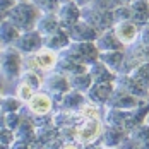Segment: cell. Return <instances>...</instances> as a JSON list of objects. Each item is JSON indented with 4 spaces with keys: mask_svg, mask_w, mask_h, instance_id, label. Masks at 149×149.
<instances>
[{
    "mask_svg": "<svg viewBox=\"0 0 149 149\" xmlns=\"http://www.w3.org/2000/svg\"><path fill=\"white\" fill-rule=\"evenodd\" d=\"M40 9L31 2V0H17L14 7L7 12L5 19L9 22H12L19 33H26L36 28V22L40 19Z\"/></svg>",
    "mask_w": 149,
    "mask_h": 149,
    "instance_id": "6da1fadb",
    "label": "cell"
},
{
    "mask_svg": "<svg viewBox=\"0 0 149 149\" xmlns=\"http://www.w3.org/2000/svg\"><path fill=\"white\" fill-rule=\"evenodd\" d=\"M60 53L70 57L72 60L82 63V65H88V67L91 63H94L100 57V50L96 48L93 41H70L69 46Z\"/></svg>",
    "mask_w": 149,
    "mask_h": 149,
    "instance_id": "7a4b0ae2",
    "label": "cell"
},
{
    "mask_svg": "<svg viewBox=\"0 0 149 149\" xmlns=\"http://www.w3.org/2000/svg\"><path fill=\"white\" fill-rule=\"evenodd\" d=\"M81 21H84L89 26L96 28L100 33L111 29L115 26L113 12L111 10H101L98 7H94L93 3H89V5H86V7L81 9Z\"/></svg>",
    "mask_w": 149,
    "mask_h": 149,
    "instance_id": "3957f363",
    "label": "cell"
},
{
    "mask_svg": "<svg viewBox=\"0 0 149 149\" xmlns=\"http://www.w3.org/2000/svg\"><path fill=\"white\" fill-rule=\"evenodd\" d=\"M22 55L14 46L0 48V74L7 79H15L22 74Z\"/></svg>",
    "mask_w": 149,
    "mask_h": 149,
    "instance_id": "277c9868",
    "label": "cell"
},
{
    "mask_svg": "<svg viewBox=\"0 0 149 149\" xmlns=\"http://www.w3.org/2000/svg\"><path fill=\"white\" fill-rule=\"evenodd\" d=\"M41 88L52 96L53 101L60 103L62 98H63V94H65L67 91H70V82H69V77H67V75L53 70L52 74H48L45 79H43V86H41Z\"/></svg>",
    "mask_w": 149,
    "mask_h": 149,
    "instance_id": "5b68a950",
    "label": "cell"
},
{
    "mask_svg": "<svg viewBox=\"0 0 149 149\" xmlns=\"http://www.w3.org/2000/svg\"><path fill=\"white\" fill-rule=\"evenodd\" d=\"M57 60H58L57 52L48 50V48H41L40 52L28 55L26 63H28V69H34V70H40V72H50V70L55 69Z\"/></svg>",
    "mask_w": 149,
    "mask_h": 149,
    "instance_id": "8992f818",
    "label": "cell"
},
{
    "mask_svg": "<svg viewBox=\"0 0 149 149\" xmlns=\"http://www.w3.org/2000/svg\"><path fill=\"white\" fill-rule=\"evenodd\" d=\"M12 46H14L22 57L24 55L28 57V55H33V53H36V52H40L43 48V36L36 29L26 31V33H21L19 34L17 41Z\"/></svg>",
    "mask_w": 149,
    "mask_h": 149,
    "instance_id": "52a82bcc",
    "label": "cell"
},
{
    "mask_svg": "<svg viewBox=\"0 0 149 149\" xmlns=\"http://www.w3.org/2000/svg\"><path fill=\"white\" fill-rule=\"evenodd\" d=\"M55 14L58 17L60 28L69 29V28H72L74 24H77L81 21V7L75 3L74 0H70V2L60 3Z\"/></svg>",
    "mask_w": 149,
    "mask_h": 149,
    "instance_id": "ba28073f",
    "label": "cell"
},
{
    "mask_svg": "<svg viewBox=\"0 0 149 149\" xmlns=\"http://www.w3.org/2000/svg\"><path fill=\"white\" fill-rule=\"evenodd\" d=\"M141 103L142 101L139 98H135V96H132V94H129V93H125L123 89H120V88L115 86V91L111 93V96H110L106 106L108 108H118V110L130 111V110H135Z\"/></svg>",
    "mask_w": 149,
    "mask_h": 149,
    "instance_id": "9c48e42d",
    "label": "cell"
},
{
    "mask_svg": "<svg viewBox=\"0 0 149 149\" xmlns=\"http://www.w3.org/2000/svg\"><path fill=\"white\" fill-rule=\"evenodd\" d=\"M113 91L115 82H93L86 93V98L94 104H106Z\"/></svg>",
    "mask_w": 149,
    "mask_h": 149,
    "instance_id": "30bf717a",
    "label": "cell"
},
{
    "mask_svg": "<svg viewBox=\"0 0 149 149\" xmlns=\"http://www.w3.org/2000/svg\"><path fill=\"white\" fill-rule=\"evenodd\" d=\"M115 86L120 88V89H123L125 93L135 96V98H146V96L149 94L148 88H144L142 84H139L130 74H117Z\"/></svg>",
    "mask_w": 149,
    "mask_h": 149,
    "instance_id": "8fae6325",
    "label": "cell"
},
{
    "mask_svg": "<svg viewBox=\"0 0 149 149\" xmlns=\"http://www.w3.org/2000/svg\"><path fill=\"white\" fill-rule=\"evenodd\" d=\"M65 31L69 33L70 41H93L94 43L98 40V36H100V31L96 28H93V26H89L84 21H79L77 24H74L72 28H69Z\"/></svg>",
    "mask_w": 149,
    "mask_h": 149,
    "instance_id": "7c38bea8",
    "label": "cell"
},
{
    "mask_svg": "<svg viewBox=\"0 0 149 149\" xmlns=\"http://www.w3.org/2000/svg\"><path fill=\"white\" fill-rule=\"evenodd\" d=\"M53 100L48 93H41V91H36L33 94L29 101H28V108L31 110V113L34 115H50L52 108H53Z\"/></svg>",
    "mask_w": 149,
    "mask_h": 149,
    "instance_id": "4fadbf2b",
    "label": "cell"
},
{
    "mask_svg": "<svg viewBox=\"0 0 149 149\" xmlns=\"http://www.w3.org/2000/svg\"><path fill=\"white\" fill-rule=\"evenodd\" d=\"M139 26H135L132 21H123V22H117L113 26V31L117 34L120 41L123 43L125 46L129 45H134L137 41V36H139Z\"/></svg>",
    "mask_w": 149,
    "mask_h": 149,
    "instance_id": "5bb4252c",
    "label": "cell"
},
{
    "mask_svg": "<svg viewBox=\"0 0 149 149\" xmlns=\"http://www.w3.org/2000/svg\"><path fill=\"white\" fill-rule=\"evenodd\" d=\"M88 69H89L88 65H82V63L72 60L70 57H67V55H63V53H58V60H57V65H55L53 70H57L60 74L70 77V75L81 74V72H88Z\"/></svg>",
    "mask_w": 149,
    "mask_h": 149,
    "instance_id": "9a60e30c",
    "label": "cell"
},
{
    "mask_svg": "<svg viewBox=\"0 0 149 149\" xmlns=\"http://www.w3.org/2000/svg\"><path fill=\"white\" fill-rule=\"evenodd\" d=\"M94 45H96V48H98L100 52H115V50H125V45H123L118 38H117V34H115L113 28H111V29H108V31L100 33V36H98V40L94 41Z\"/></svg>",
    "mask_w": 149,
    "mask_h": 149,
    "instance_id": "2e32d148",
    "label": "cell"
},
{
    "mask_svg": "<svg viewBox=\"0 0 149 149\" xmlns=\"http://www.w3.org/2000/svg\"><path fill=\"white\" fill-rule=\"evenodd\" d=\"M34 29L38 31L43 38L53 34V33H57V31L60 29V22H58L57 14H55V12H46V14L41 12V15H40V19H38Z\"/></svg>",
    "mask_w": 149,
    "mask_h": 149,
    "instance_id": "e0dca14e",
    "label": "cell"
},
{
    "mask_svg": "<svg viewBox=\"0 0 149 149\" xmlns=\"http://www.w3.org/2000/svg\"><path fill=\"white\" fill-rule=\"evenodd\" d=\"M70 43V38H69V33L63 29V28H60L57 33H53V34H50V36H46L43 38V48H48V50H53V52H63L67 46Z\"/></svg>",
    "mask_w": 149,
    "mask_h": 149,
    "instance_id": "ac0fdd59",
    "label": "cell"
},
{
    "mask_svg": "<svg viewBox=\"0 0 149 149\" xmlns=\"http://www.w3.org/2000/svg\"><path fill=\"white\" fill-rule=\"evenodd\" d=\"M88 72H89L93 82H115V79H117V74L113 70H110L103 62H100V60H96L94 63H91Z\"/></svg>",
    "mask_w": 149,
    "mask_h": 149,
    "instance_id": "d6986e66",
    "label": "cell"
},
{
    "mask_svg": "<svg viewBox=\"0 0 149 149\" xmlns=\"http://www.w3.org/2000/svg\"><path fill=\"white\" fill-rule=\"evenodd\" d=\"M100 135V120H86L75 129V137L79 142H91Z\"/></svg>",
    "mask_w": 149,
    "mask_h": 149,
    "instance_id": "ffe728a7",
    "label": "cell"
},
{
    "mask_svg": "<svg viewBox=\"0 0 149 149\" xmlns=\"http://www.w3.org/2000/svg\"><path fill=\"white\" fill-rule=\"evenodd\" d=\"M129 7H130V12H132L130 21L139 28L146 26L149 15V0H132L129 3Z\"/></svg>",
    "mask_w": 149,
    "mask_h": 149,
    "instance_id": "44dd1931",
    "label": "cell"
},
{
    "mask_svg": "<svg viewBox=\"0 0 149 149\" xmlns=\"http://www.w3.org/2000/svg\"><path fill=\"white\" fill-rule=\"evenodd\" d=\"M100 62H103L104 65L113 70L115 74H120L123 60H125V50H115V52H100Z\"/></svg>",
    "mask_w": 149,
    "mask_h": 149,
    "instance_id": "7402d4cb",
    "label": "cell"
},
{
    "mask_svg": "<svg viewBox=\"0 0 149 149\" xmlns=\"http://www.w3.org/2000/svg\"><path fill=\"white\" fill-rule=\"evenodd\" d=\"M84 100H86V94L81 93V91L70 89L67 91L60 101V108L65 110V111H74V110H81V106L84 104Z\"/></svg>",
    "mask_w": 149,
    "mask_h": 149,
    "instance_id": "603a6c76",
    "label": "cell"
},
{
    "mask_svg": "<svg viewBox=\"0 0 149 149\" xmlns=\"http://www.w3.org/2000/svg\"><path fill=\"white\" fill-rule=\"evenodd\" d=\"M19 29L15 28L12 22H9L5 17L0 21V46H12L19 38Z\"/></svg>",
    "mask_w": 149,
    "mask_h": 149,
    "instance_id": "cb8c5ba5",
    "label": "cell"
},
{
    "mask_svg": "<svg viewBox=\"0 0 149 149\" xmlns=\"http://www.w3.org/2000/svg\"><path fill=\"white\" fill-rule=\"evenodd\" d=\"M69 82H70V89L81 91V93H88V89L91 88L93 81H91L89 72H81V74H75L69 77Z\"/></svg>",
    "mask_w": 149,
    "mask_h": 149,
    "instance_id": "d4e9b609",
    "label": "cell"
},
{
    "mask_svg": "<svg viewBox=\"0 0 149 149\" xmlns=\"http://www.w3.org/2000/svg\"><path fill=\"white\" fill-rule=\"evenodd\" d=\"M130 75L134 77L139 84H142L144 88L149 89V62H144V63L137 65L134 70L130 72Z\"/></svg>",
    "mask_w": 149,
    "mask_h": 149,
    "instance_id": "484cf974",
    "label": "cell"
},
{
    "mask_svg": "<svg viewBox=\"0 0 149 149\" xmlns=\"http://www.w3.org/2000/svg\"><path fill=\"white\" fill-rule=\"evenodd\" d=\"M21 106V100L17 96H2L0 98V111L2 113H14Z\"/></svg>",
    "mask_w": 149,
    "mask_h": 149,
    "instance_id": "4316f807",
    "label": "cell"
},
{
    "mask_svg": "<svg viewBox=\"0 0 149 149\" xmlns=\"http://www.w3.org/2000/svg\"><path fill=\"white\" fill-rule=\"evenodd\" d=\"M34 93H36V89H33L29 84H26V82L19 81V84H17V91H15V96H17L21 101L28 103L31 98H33V94H34Z\"/></svg>",
    "mask_w": 149,
    "mask_h": 149,
    "instance_id": "83f0119b",
    "label": "cell"
},
{
    "mask_svg": "<svg viewBox=\"0 0 149 149\" xmlns=\"http://www.w3.org/2000/svg\"><path fill=\"white\" fill-rule=\"evenodd\" d=\"M81 117L86 120H98L100 117V110H98V104L94 103H84L81 106Z\"/></svg>",
    "mask_w": 149,
    "mask_h": 149,
    "instance_id": "f1b7e54d",
    "label": "cell"
},
{
    "mask_svg": "<svg viewBox=\"0 0 149 149\" xmlns=\"http://www.w3.org/2000/svg\"><path fill=\"white\" fill-rule=\"evenodd\" d=\"M38 9H40V12H57V9H58V2L57 0H31Z\"/></svg>",
    "mask_w": 149,
    "mask_h": 149,
    "instance_id": "f546056e",
    "label": "cell"
},
{
    "mask_svg": "<svg viewBox=\"0 0 149 149\" xmlns=\"http://www.w3.org/2000/svg\"><path fill=\"white\" fill-rule=\"evenodd\" d=\"M111 12H113L115 24H117V22H123V21H130V17H132V12H130V7H129V5H120V7H115Z\"/></svg>",
    "mask_w": 149,
    "mask_h": 149,
    "instance_id": "4dcf8cb0",
    "label": "cell"
},
{
    "mask_svg": "<svg viewBox=\"0 0 149 149\" xmlns=\"http://www.w3.org/2000/svg\"><path fill=\"white\" fill-rule=\"evenodd\" d=\"M137 43H141L142 46H148L149 48V26H142V28L139 29Z\"/></svg>",
    "mask_w": 149,
    "mask_h": 149,
    "instance_id": "1f68e13d",
    "label": "cell"
},
{
    "mask_svg": "<svg viewBox=\"0 0 149 149\" xmlns=\"http://www.w3.org/2000/svg\"><path fill=\"white\" fill-rule=\"evenodd\" d=\"M15 0H0V19H3L5 15H7V12L14 7Z\"/></svg>",
    "mask_w": 149,
    "mask_h": 149,
    "instance_id": "d6a6232c",
    "label": "cell"
},
{
    "mask_svg": "<svg viewBox=\"0 0 149 149\" xmlns=\"http://www.w3.org/2000/svg\"><path fill=\"white\" fill-rule=\"evenodd\" d=\"M75 3H77V5H79V7H81V9H82V7H86V5H89L91 2H93V0H74Z\"/></svg>",
    "mask_w": 149,
    "mask_h": 149,
    "instance_id": "836d02e7",
    "label": "cell"
},
{
    "mask_svg": "<svg viewBox=\"0 0 149 149\" xmlns=\"http://www.w3.org/2000/svg\"><path fill=\"white\" fill-rule=\"evenodd\" d=\"M132 0H113V3H115V7H120V5H129Z\"/></svg>",
    "mask_w": 149,
    "mask_h": 149,
    "instance_id": "e575fe53",
    "label": "cell"
},
{
    "mask_svg": "<svg viewBox=\"0 0 149 149\" xmlns=\"http://www.w3.org/2000/svg\"><path fill=\"white\" fill-rule=\"evenodd\" d=\"M62 149H79L77 146H74V144H67V146H63Z\"/></svg>",
    "mask_w": 149,
    "mask_h": 149,
    "instance_id": "d590c367",
    "label": "cell"
},
{
    "mask_svg": "<svg viewBox=\"0 0 149 149\" xmlns=\"http://www.w3.org/2000/svg\"><path fill=\"white\" fill-rule=\"evenodd\" d=\"M58 3H65V2H70V0H57Z\"/></svg>",
    "mask_w": 149,
    "mask_h": 149,
    "instance_id": "8d00e7d4",
    "label": "cell"
},
{
    "mask_svg": "<svg viewBox=\"0 0 149 149\" xmlns=\"http://www.w3.org/2000/svg\"><path fill=\"white\" fill-rule=\"evenodd\" d=\"M146 26H149V15H148V22H146Z\"/></svg>",
    "mask_w": 149,
    "mask_h": 149,
    "instance_id": "74e56055",
    "label": "cell"
},
{
    "mask_svg": "<svg viewBox=\"0 0 149 149\" xmlns=\"http://www.w3.org/2000/svg\"><path fill=\"white\" fill-rule=\"evenodd\" d=\"M15 2H17V0H15Z\"/></svg>",
    "mask_w": 149,
    "mask_h": 149,
    "instance_id": "f35d334b",
    "label": "cell"
}]
</instances>
